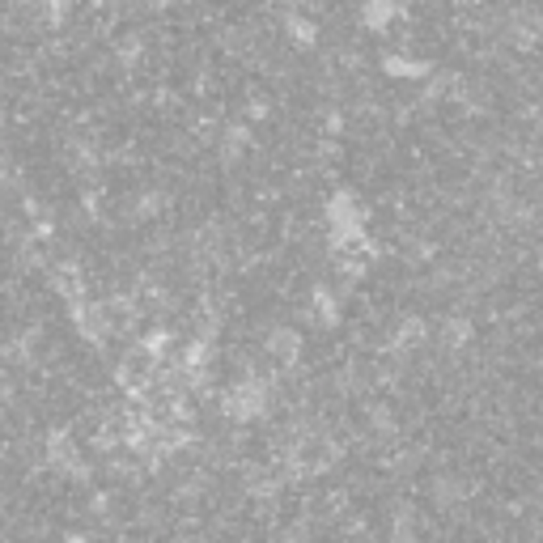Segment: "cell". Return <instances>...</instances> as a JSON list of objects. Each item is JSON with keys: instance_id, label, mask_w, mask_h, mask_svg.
I'll return each instance as SVG.
<instances>
[{"instance_id": "14", "label": "cell", "mask_w": 543, "mask_h": 543, "mask_svg": "<svg viewBox=\"0 0 543 543\" xmlns=\"http://www.w3.org/2000/svg\"><path fill=\"white\" fill-rule=\"evenodd\" d=\"M446 340H450L455 348L467 344V340H471V319H450V323H446Z\"/></svg>"}, {"instance_id": "10", "label": "cell", "mask_w": 543, "mask_h": 543, "mask_svg": "<svg viewBox=\"0 0 543 543\" xmlns=\"http://www.w3.org/2000/svg\"><path fill=\"white\" fill-rule=\"evenodd\" d=\"M209 361H212V340H209V335H196V340H187V348H183V374L200 378Z\"/></svg>"}, {"instance_id": "17", "label": "cell", "mask_w": 543, "mask_h": 543, "mask_svg": "<svg viewBox=\"0 0 543 543\" xmlns=\"http://www.w3.org/2000/svg\"><path fill=\"white\" fill-rule=\"evenodd\" d=\"M179 543H196V539H179Z\"/></svg>"}, {"instance_id": "6", "label": "cell", "mask_w": 543, "mask_h": 543, "mask_svg": "<svg viewBox=\"0 0 543 543\" xmlns=\"http://www.w3.org/2000/svg\"><path fill=\"white\" fill-rule=\"evenodd\" d=\"M284 35H289V43L302 47V51L319 47V22L306 17V13H289V17H284Z\"/></svg>"}, {"instance_id": "5", "label": "cell", "mask_w": 543, "mask_h": 543, "mask_svg": "<svg viewBox=\"0 0 543 543\" xmlns=\"http://www.w3.org/2000/svg\"><path fill=\"white\" fill-rule=\"evenodd\" d=\"M383 73L391 77V81H425L433 68H429V60H416V56H404V51H386Z\"/></svg>"}, {"instance_id": "7", "label": "cell", "mask_w": 543, "mask_h": 543, "mask_svg": "<svg viewBox=\"0 0 543 543\" xmlns=\"http://www.w3.org/2000/svg\"><path fill=\"white\" fill-rule=\"evenodd\" d=\"M268 353L281 361V365H293V361L302 357V335H297L293 327H276V332L268 335Z\"/></svg>"}, {"instance_id": "15", "label": "cell", "mask_w": 543, "mask_h": 543, "mask_svg": "<svg viewBox=\"0 0 543 543\" xmlns=\"http://www.w3.org/2000/svg\"><path fill=\"white\" fill-rule=\"evenodd\" d=\"M43 13H47L51 26H60L68 13H73V0H43Z\"/></svg>"}, {"instance_id": "12", "label": "cell", "mask_w": 543, "mask_h": 543, "mask_svg": "<svg viewBox=\"0 0 543 543\" xmlns=\"http://www.w3.org/2000/svg\"><path fill=\"white\" fill-rule=\"evenodd\" d=\"M170 332L166 327H153V332H145V340H140V357H149V361H161L166 353H170Z\"/></svg>"}, {"instance_id": "8", "label": "cell", "mask_w": 543, "mask_h": 543, "mask_svg": "<svg viewBox=\"0 0 543 543\" xmlns=\"http://www.w3.org/2000/svg\"><path fill=\"white\" fill-rule=\"evenodd\" d=\"M251 145H255L251 119H242V124H230V128H225V136H221V161H238Z\"/></svg>"}, {"instance_id": "9", "label": "cell", "mask_w": 543, "mask_h": 543, "mask_svg": "<svg viewBox=\"0 0 543 543\" xmlns=\"http://www.w3.org/2000/svg\"><path fill=\"white\" fill-rule=\"evenodd\" d=\"M310 314L319 327H340V297L332 289H314L310 293Z\"/></svg>"}, {"instance_id": "4", "label": "cell", "mask_w": 543, "mask_h": 543, "mask_svg": "<svg viewBox=\"0 0 543 543\" xmlns=\"http://www.w3.org/2000/svg\"><path fill=\"white\" fill-rule=\"evenodd\" d=\"M73 327H77L81 340L102 344V335H107V314H102V306H94V302H86V297H77L73 302Z\"/></svg>"}, {"instance_id": "3", "label": "cell", "mask_w": 543, "mask_h": 543, "mask_svg": "<svg viewBox=\"0 0 543 543\" xmlns=\"http://www.w3.org/2000/svg\"><path fill=\"white\" fill-rule=\"evenodd\" d=\"M399 17H404V5H399V0H361V26H365L370 35H386Z\"/></svg>"}, {"instance_id": "11", "label": "cell", "mask_w": 543, "mask_h": 543, "mask_svg": "<svg viewBox=\"0 0 543 543\" xmlns=\"http://www.w3.org/2000/svg\"><path fill=\"white\" fill-rule=\"evenodd\" d=\"M509 38H514L518 47H531L535 38H539V17H535V13H514V17H509Z\"/></svg>"}, {"instance_id": "13", "label": "cell", "mask_w": 543, "mask_h": 543, "mask_svg": "<svg viewBox=\"0 0 543 543\" xmlns=\"http://www.w3.org/2000/svg\"><path fill=\"white\" fill-rule=\"evenodd\" d=\"M425 335H429L425 319H404V327L395 332V348H412V344H420Z\"/></svg>"}, {"instance_id": "1", "label": "cell", "mask_w": 543, "mask_h": 543, "mask_svg": "<svg viewBox=\"0 0 543 543\" xmlns=\"http://www.w3.org/2000/svg\"><path fill=\"white\" fill-rule=\"evenodd\" d=\"M323 217H327V234L340 251H357L365 247V209L353 191H335L327 204H323Z\"/></svg>"}, {"instance_id": "2", "label": "cell", "mask_w": 543, "mask_h": 543, "mask_svg": "<svg viewBox=\"0 0 543 543\" xmlns=\"http://www.w3.org/2000/svg\"><path fill=\"white\" fill-rule=\"evenodd\" d=\"M268 407H272V383L263 374L238 378V383L221 395V412L234 420V425H251V420L268 416Z\"/></svg>"}, {"instance_id": "16", "label": "cell", "mask_w": 543, "mask_h": 543, "mask_svg": "<svg viewBox=\"0 0 543 543\" xmlns=\"http://www.w3.org/2000/svg\"><path fill=\"white\" fill-rule=\"evenodd\" d=\"M161 204V196H140V204H136V217H153Z\"/></svg>"}]
</instances>
